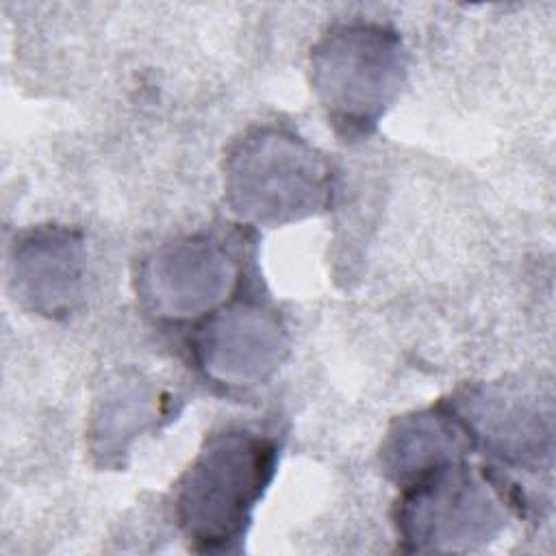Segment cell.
Here are the masks:
<instances>
[{
    "label": "cell",
    "mask_w": 556,
    "mask_h": 556,
    "mask_svg": "<svg viewBox=\"0 0 556 556\" xmlns=\"http://www.w3.org/2000/svg\"><path fill=\"white\" fill-rule=\"evenodd\" d=\"M276 441L252 430L211 434L176 489V517L204 552L232 549L276 471Z\"/></svg>",
    "instance_id": "cell-1"
},
{
    "label": "cell",
    "mask_w": 556,
    "mask_h": 556,
    "mask_svg": "<svg viewBox=\"0 0 556 556\" xmlns=\"http://www.w3.org/2000/svg\"><path fill=\"white\" fill-rule=\"evenodd\" d=\"M313 85L330 119L345 132H367L395 100L406 54L400 37L376 24L332 30L311 56Z\"/></svg>",
    "instance_id": "cell-2"
},
{
    "label": "cell",
    "mask_w": 556,
    "mask_h": 556,
    "mask_svg": "<svg viewBox=\"0 0 556 556\" xmlns=\"http://www.w3.org/2000/svg\"><path fill=\"white\" fill-rule=\"evenodd\" d=\"M226 191L232 211L241 217L285 224L324 204L328 174L304 141L276 130H258L230 154Z\"/></svg>",
    "instance_id": "cell-3"
},
{
    "label": "cell",
    "mask_w": 556,
    "mask_h": 556,
    "mask_svg": "<svg viewBox=\"0 0 556 556\" xmlns=\"http://www.w3.org/2000/svg\"><path fill=\"white\" fill-rule=\"evenodd\" d=\"M397 523L417 549H458L493 539L504 510L489 482L450 460L406 484Z\"/></svg>",
    "instance_id": "cell-4"
},
{
    "label": "cell",
    "mask_w": 556,
    "mask_h": 556,
    "mask_svg": "<svg viewBox=\"0 0 556 556\" xmlns=\"http://www.w3.org/2000/svg\"><path fill=\"white\" fill-rule=\"evenodd\" d=\"M235 280L228 254L211 241L189 239L161 250L141 274V293L152 311L189 317L215 306Z\"/></svg>",
    "instance_id": "cell-5"
},
{
    "label": "cell",
    "mask_w": 556,
    "mask_h": 556,
    "mask_svg": "<svg viewBox=\"0 0 556 556\" xmlns=\"http://www.w3.org/2000/svg\"><path fill=\"white\" fill-rule=\"evenodd\" d=\"M282 350V328L254 306H237L217 315L198 337L202 367L228 384L263 380L280 363Z\"/></svg>",
    "instance_id": "cell-6"
},
{
    "label": "cell",
    "mask_w": 556,
    "mask_h": 556,
    "mask_svg": "<svg viewBox=\"0 0 556 556\" xmlns=\"http://www.w3.org/2000/svg\"><path fill=\"white\" fill-rule=\"evenodd\" d=\"M80 274L83 245L70 230H37L15 245V287L39 313H67L78 298Z\"/></svg>",
    "instance_id": "cell-7"
},
{
    "label": "cell",
    "mask_w": 556,
    "mask_h": 556,
    "mask_svg": "<svg viewBox=\"0 0 556 556\" xmlns=\"http://www.w3.org/2000/svg\"><path fill=\"white\" fill-rule=\"evenodd\" d=\"M469 434L460 417L441 410L406 417L389 434L384 445L387 469L397 482L410 484L428 471L456 460L463 452V437Z\"/></svg>",
    "instance_id": "cell-8"
}]
</instances>
